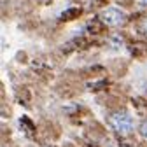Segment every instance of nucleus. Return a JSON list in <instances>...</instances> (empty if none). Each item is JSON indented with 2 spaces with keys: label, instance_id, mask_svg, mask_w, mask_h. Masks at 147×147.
I'll use <instances>...</instances> for the list:
<instances>
[{
  "label": "nucleus",
  "instance_id": "nucleus-1",
  "mask_svg": "<svg viewBox=\"0 0 147 147\" xmlns=\"http://www.w3.org/2000/svg\"><path fill=\"white\" fill-rule=\"evenodd\" d=\"M109 123L119 135H128L133 131V119L126 112H116L109 117Z\"/></svg>",
  "mask_w": 147,
  "mask_h": 147
},
{
  "label": "nucleus",
  "instance_id": "nucleus-2",
  "mask_svg": "<svg viewBox=\"0 0 147 147\" xmlns=\"http://www.w3.org/2000/svg\"><path fill=\"white\" fill-rule=\"evenodd\" d=\"M102 21L109 26H121L124 21H126V14L121 11V9H116V7H107L102 14Z\"/></svg>",
  "mask_w": 147,
  "mask_h": 147
},
{
  "label": "nucleus",
  "instance_id": "nucleus-3",
  "mask_svg": "<svg viewBox=\"0 0 147 147\" xmlns=\"http://www.w3.org/2000/svg\"><path fill=\"white\" fill-rule=\"evenodd\" d=\"M140 133H142V137L147 140V119H144L142 124H140Z\"/></svg>",
  "mask_w": 147,
  "mask_h": 147
},
{
  "label": "nucleus",
  "instance_id": "nucleus-4",
  "mask_svg": "<svg viewBox=\"0 0 147 147\" xmlns=\"http://www.w3.org/2000/svg\"><path fill=\"white\" fill-rule=\"evenodd\" d=\"M138 7H147V0H137Z\"/></svg>",
  "mask_w": 147,
  "mask_h": 147
},
{
  "label": "nucleus",
  "instance_id": "nucleus-5",
  "mask_svg": "<svg viewBox=\"0 0 147 147\" xmlns=\"http://www.w3.org/2000/svg\"><path fill=\"white\" fill-rule=\"evenodd\" d=\"M144 30H145V33H147V20H145V25H144Z\"/></svg>",
  "mask_w": 147,
  "mask_h": 147
}]
</instances>
